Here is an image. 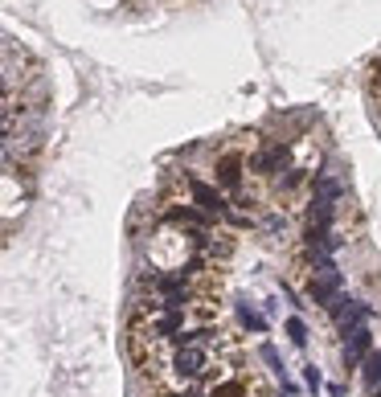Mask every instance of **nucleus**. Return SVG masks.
<instances>
[{"instance_id": "obj_3", "label": "nucleus", "mask_w": 381, "mask_h": 397, "mask_svg": "<svg viewBox=\"0 0 381 397\" xmlns=\"http://www.w3.org/2000/svg\"><path fill=\"white\" fill-rule=\"evenodd\" d=\"M369 352H373V332H369V324H365V328H357V332H348L345 336L340 361H345V369H361Z\"/></svg>"}, {"instance_id": "obj_6", "label": "nucleus", "mask_w": 381, "mask_h": 397, "mask_svg": "<svg viewBox=\"0 0 381 397\" xmlns=\"http://www.w3.org/2000/svg\"><path fill=\"white\" fill-rule=\"evenodd\" d=\"M217 184L238 193V184H242V156H226V160L217 164Z\"/></svg>"}, {"instance_id": "obj_13", "label": "nucleus", "mask_w": 381, "mask_h": 397, "mask_svg": "<svg viewBox=\"0 0 381 397\" xmlns=\"http://www.w3.org/2000/svg\"><path fill=\"white\" fill-rule=\"evenodd\" d=\"M303 385H308L312 393H320V389H324V377H320V369H315V364H303Z\"/></svg>"}, {"instance_id": "obj_10", "label": "nucleus", "mask_w": 381, "mask_h": 397, "mask_svg": "<svg viewBox=\"0 0 381 397\" xmlns=\"http://www.w3.org/2000/svg\"><path fill=\"white\" fill-rule=\"evenodd\" d=\"M238 319H242V328H250V332H266V319L259 312H250L246 303H238Z\"/></svg>"}, {"instance_id": "obj_16", "label": "nucleus", "mask_w": 381, "mask_h": 397, "mask_svg": "<svg viewBox=\"0 0 381 397\" xmlns=\"http://www.w3.org/2000/svg\"><path fill=\"white\" fill-rule=\"evenodd\" d=\"M373 397H381V389H373Z\"/></svg>"}, {"instance_id": "obj_11", "label": "nucleus", "mask_w": 381, "mask_h": 397, "mask_svg": "<svg viewBox=\"0 0 381 397\" xmlns=\"http://www.w3.org/2000/svg\"><path fill=\"white\" fill-rule=\"evenodd\" d=\"M287 336H291V344H308V324H303V319H299V315H291V319H287Z\"/></svg>"}, {"instance_id": "obj_8", "label": "nucleus", "mask_w": 381, "mask_h": 397, "mask_svg": "<svg viewBox=\"0 0 381 397\" xmlns=\"http://www.w3.org/2000/svg\"><path fill=\"white\" fill-rule=\"evenodd\" d=\"M361 381L369 385V389H381V348H373V352L365 356V364H361Z\"/></svg>"}, {"instance_id": "obj_1", "label": "nucleus", "mask_w": 381, "mask_h": 397, "mask_svg": "<svg viewBox=\"0 0 381 397\" xmlns=\"http://www.w3.org/2000/svg\"><path fill=\"white\" fill-rule=\"evenodd\" d=\"M340 295H345V275H340V266H336V263L315 266V270H312V279H308V299L332 312Z\"/></svg>"}, {"instance_id": "obj_14", "label": "nucleus", "mask_w": 381, "mask_h": 397, "mask_svg": "<svg viewBox=\"0 0 381 397\" xmlns=\"http://www.w3.org/2000/svg\"><path fill=\"white\" fill-rule=\"evenodd\" d=\"M263 361H266V364H271V369H275V373L283 377V361H279V352H275L271 344H263Z\"/></svg>"}, {"instance_id": "obj_12", "label": "nucleus", "mask_w": 381, "mask_h": 397, "mask_svg": "<svg viewBox=\"0 0 381 397\" xmlns=\"http://www.w3.org/2000/svg\"><path fill=\"white\" fill-rule=\"evenodd\" d=\"M168 217L172 221H189V226H205V213H197V209H168Z\"/></svg>"}, {"instance_id": "obj_15", "label": "nucleus", "mask_w": 381, "mask_h": 397, "mask_svg": "<svg viewBox=\"0 0 381 397\" xmlns=\"http://www.w3.org/2000/svg\"><path fill=\"white\" fill-rule=\"evenodd\" d=\"M214 397H238V385H221V389H217Z\"/></svg>"}, {"instance_id": "obj_9", "label": "nucleus", "mask_w": 381, "mask_h": 397, "mask_svg": "<svg viewBox=\"0 0 381 397\" xmlns=\"http://www.w3.org/2000/svg\"><path fill=\"white\" fill-rule=\"evenodd\" d=\"M156 332H160V336H172V340H177V336L184 332V312H165V319L156 324Z\"/></svg>"}, {"instance_id": "obj_4", "label": "nucleus", "mask_w": 381, "mask_h": 397, "mask_svg": "<svg viewBox=\"0 0 381 397\" xmlns=\"http://www.w3.org/2000/svg\"><path fill=\"white\" fill-rule=\"evenodd\" d=\"M189 193H193V201H197V205H201V213L230 217V205H226V197L217 193L214 184H205V181H189Z\"/></svg>"}, {"instance_id": "obj_2", "label": "nucleus", "mask_w": 381, "mask_h": 397, "mask_svg": "<svg viewBox=\"0 0 381 397\" xmlns=\"http://www.w3.org/2000/svg\"><path fill=\"white\" fill-rule=\"evenodd\" d=\"M332 319H336V328H340V336H348V332L365 328L369 319H373V303H365V299H348L340 295L336 299V307H332Z\"/></svg>"}, {"instance_id": "obj_7", "label": "nucleus", "mask_w": 381, "mask_h": 397, "mask_svg": "<svg viewBox=\"0 0 381 397\" xmlns=\"http://www.w3.org/2000/svg\"><path fill=\"white\" fill-rule=\"evenodd\" d=\"M283 164H287V148L283 144H271V148H263L254 156V172H279Z\"/></svg>"}, {"instance_id": "obj_5", "label": "nucleus", "mask_w": 381, "mask_h": 397, "mask_svg": "<svg viewBox=\"0 0 381 397\" xmlns=\"http://www.w3.org/2000/svg\"><path fill=\"white\" fill-rule=\"evenodd\" d=\"M172 369H177L181 377H201V373H205V352H201V348H181Z\"/></svg>"}]
</instances>
